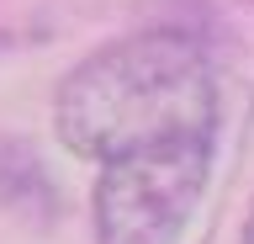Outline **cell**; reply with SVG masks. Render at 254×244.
<instances>
[{
    "label": "cell",
    "instance_id": "cell-1",
    "mask_svg": "<svg viewBox=\"0 0 254 244\" xmlns=\"http://www.w3.org/2000/svg\"><path fill=\"white\" fill-rule=\"evenodd\" d=\"M53 128L69 154L95 164L196 138L217 144V75L186 32L117 37L64 75Z\"/></svg>",
    "mask_w": 254,
    "mask_h": 244
},
{
    "label": "cell",
    "instance_id": "cell-2",
    "mask_svg": "<svg viewBox=\"0 0 254 244\" xmlns=\"http://www.w3.org/2000/svg\"><path fill=\"white\" fill-rule=\"evenodd\" d=\"M212 144H164L101 164L95 180V244H175L206 191Z\"/></svg>",
    "mask_w": 254,
    "mask_h": 244
},
{
    "label": "cell",
    "instance_id": "cell-3",
    "mask_svg": "<svg viewBox=\"0 0 254 244\" xmlns=\"http://www.w3.org/2000/svg\"><path fill=\"white\" fill-rule=\"evenodd\" d=\"M238 244H254V207H249V218H244V234H238Z\"/></svg>",
    "mask_w": 254,
    "mask_h": 244
}]
</instances>
